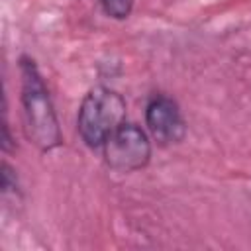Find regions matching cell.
Returning <instances> with one entry per match:
<instances>
[{
	"instance_id": "6da1fadb",
	"label": "cell",
	"mask_w": 251,
	"mask_h": 251,
	"mask_svg": "<svg viewBox=\"0 0 251 251\" xmlns=\"http://www.w3.org/2000/svg\"><path fill=\"white\" fill-rule=\"evenodd\" d=\"M20 76H22V112L25 122L27 139L43 153L61 147L63 133L57 120L53 100L49 96L47 84L31 57L20 59Z\"/></svg>"
},
{
	"instance_id": "7a4b0ae2",
	"label": "cell",
	"mask_w": 251,
	"mask_h": 251,
	"mask_svg": "<svg viewBox=\"0 0 251 251\" xmlns=\"http://www.w3.org/2000/svg\"><path fill=\"white\" fill-rule=\"evenodd\" d=\"M126 100L108 86L90 88L76 114V131L84 145L102 149L108 137L126 122Z\"/></svg>"
},
{
	"instance_id": "3957f363",
	"label": "cell",
	"mask_w": 251,
	"mask_h": 251,
	"mask_svg": "<svg viewBox=\"0 0 251 251\" xmlns=\"http://www.w3.org/2000/svg\"><path fill=\"white\" fill-rule=\"evenodd\" d=\"M104 161L116 173H135L151 161V141L137 124L124 122L104 143Z\"/></svg>"
},
{
	"instance_id": "277c9868",
	"label": "cell",
	"mask_w": 251,
	"mask_h": 251,
	"mask_svg": "<svg viewBox=\"0 0 251 251\" xmlns=\"http://www.w3.org/2000/svg\"><path fill=\"white\" fill-rule=\"evenodd\" d=\"M145 126L151 137L163 145H176L186 137V122L178 104L167 94H153L145 106Z\"/></svg>"
},
{
	"instance_id": "5b68a950",
	"label": "cell",
	"mask_w": 251,
	"mask_h": 251,
	"mask_svg": "<svg viewBox=\"0 0 251 251\" xmlns=\"http://www.w3.org/2000/svg\"><path fill=\"white\" fill-rule=\"evenodd\" d=\"M102 12L112 20H126L133 10V0H98Z\"/></svg>"
},
{
	"instance_id": "8992f818",
	"label": "cell",
	"mask_w": 251,
	"mask_h": 251,
	"mask_svg": "<svg viewBox=\"0 0 251 251\" xmlns=\"http://www.w3.org/2000/svg\"><path fill=\"white\" fill-rule=\"evenodd\" d=\"M2 190L4 192H16L18 190V178H16V173L10 169L8 163H2Z\"/></svg>"
}]
</instances>
